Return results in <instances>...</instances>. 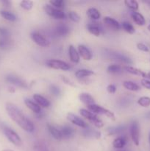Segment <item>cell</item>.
Here are the masks:
<instances>
[{"label": "cell", "instance_id": "6da1fadb", "mask_svg": "<svg viewBox=\"0 0 150 151\" xmlns=\"http://www.w3.org/2000/svg\"><path fill=\"white\" fill-rule=\"evenodd\" d=\"M5 109L8 116L19 127H21L26 132H33L35 129L34 125L17 106H15L13 103H7L6 104Z\"/></svg>", "mask_w": 150, "mask_h": 151}, {"label": "cell", "instance_id": "7a4b0ae2", "mask_svg": "<svg viewBox=\"0 0 150 151\" xmlns=\"http://www.w3.org/2000/svg\"><path fill=\"white\" fill-rule=\"evenodd\" d=\"M3 132H4V135L7 137V139L13 143L14 145L16 146H21L22 145V141L20 137L16 134L13 129L10 128L7 126H4L3 128Z\"/></svg>", "mask_w": 150, "mask_h": 151}, {"label": "cell", "instance_id": "3957f363", "mask_svg": "<svg viewBox=\"0 0 150 151\" xmlns=\"http://www.w3.org/2000/svg\"><path fill=\"white\" fill-rule=\"evenodd\" d=\"M79 112H80L81 115H82L83 117H85V119H87L88 120H89L91 123L94 124V125H95L96 127H97V128H101L103 125H104L102 121H101V119H99L95 114L92 113V112L90 111L86 110V109H82L79 110Z\"/></svg>", "mask_w": 150, "mask_h": 151}, {"label": "cell", "instance_id": "277c9868", "mask_svg": "<svg viewBox=\"0 0 150 151\" xmlns=\"http://www.w3.org/2000/svg\"><path fill=\"white\" fill-rule=\"evenodd\" d=\"M44 10H45L46 13L53 19H57V20H63V19H66V15L62 10H58L49 4H46L44 7Z\"/></svg>", "mask_w": 150, "mask_h": 151}, {"label": "cell", "instance_id": "5b68a950", "mask_svg": "<svg viewBox=\"0 0 150 151\" xmlns=\"http://www.w3.org/2000/svg\"><path fill=\"white\" fill-rule=\"evenodd\" d=\"M88 108L90 110V111H91L92 113L105 115V116H107V117L110 118V119H112L113 120H115L114 114H113L112 111H110L101 107V106H98V105L96 104H93V105H91V106H88Z\"/></svg>", "mask_w": 150, "mask_h": 151}, {"label": "cell", "instance_id": "8992f818", "mask_svg": "<svg viewBox=\"0 0 150 151\" xmlns=\"http://www.w3.org/2000/svg\"><path fill=\"white\" fill-rule=\"evenodd\" d=\"M46 65L48 67L54 69H61L66 71L70 69V66L66 62L60 60H47L46 61Z\"/></svg>", "mask_w": 150, "mask_h": 151}, {"label": "cell", "instance_id": "52a82bcc", "mask_svg": "<svg viewBox=\"0 0 150 151\" xmlns=\"http://www.w3.org/2000/svg\"><path fill=\"white\" fill-rule=\"evenodd\" d=\"M130 135L132 142L135 145H139L140 142V130L138 121H132L130 125Z\"/></svg>", "mask_w": 150, "mask_h": 151}, {"label": "cell", "instance_id": "ba28073f", "mask_svg": "<svg viewBox=\"0 0 150 151\" xmlns=\"http://www.w3.org/2000/svg\"><path fill=\"white\" fill-rule=\"evenodd\" d=\"M5 81L7 83L10 84H13V85L16 86L17 87H20V88H27V84L25 82L24 80H22L21 78H19L17 76H15L13 75H8L5 77Z\"/></svg>", "mask_w": 150, "mask_h": 151}, {"label": "cell", "instance_id": "9c48e42d", "mask_svg": "<svg viewBox=\"0 0 150 151\" xmlns=\"http://www.w3.org/2000/svg\"><path fill=\"white\" fill-rule=\"evenodd\" d=\"M31 38L32 41L38 44V46L41 47H48L50 44V42L49 40H47L44 35H41V33L38 32H33L31 33Z\"/></svg>", "mask_w": 150, "mask_h": 151}, {"label": "cell", "instance_id": "30bf717a", "mask_svg": "<svg viewBox=\"0 0 150 151\" xmlns=\"http://www.w3.org/2000/svg\"><path fill=\"white\" fill-rule=\"evenodd\" d=\"M67 119H69V122H71V123L74 124L75 125L78 127H80L82 128H86L88 127L87 123L83 120V119H81L80 117H79L76 115L72 113H69L67 114Z\"/></svg>", "mask_w": 150, "mask_h": 151}, {"label": "cell", "instance_id": "8fae6325", "mask_svg": "<svg viewBox=\"0 0 150 151\" xmlns=\"http://www.w3.org/2000/svg\"><path fill=\"white\" fill-rule=\"evenodd\" d=\"M109 56L111 59L115 60H117V61L121 62V63H126V64H132V60L129 58L127 56L124 55H122L121 53L119 52H110L109 53Z\"/></svg>", "mask_w": 150, "mask_h": 151}, {"label": "cell", "instance_id": "7c38bea8", "mask_svg": "<svg viewBox=\"0 0 150 151\" xmlns=\"http://www.w3.org/2000/svg\"><path fill=\"white\" fill-rule=\"evenodd\" d=\"M78 52L84 60H90L92 58V53L90 51L89 49L85 47V45L80 44V45L78 46Z\"/></svg>", "mask_w": 150, "mask_h": 151}, {"label": "cell", "instance_id": "4fadbf2b", "mask_svg": "<svg viewBox=\"0 0 150 151\" xmlns=\"http://www.w3.org/2000/svg\"><path fill=\"white\" fill-rule=\"evenodd\" d=\"M87 29L95 36H99L102 31L101 27L98 23H90L87 25Z\"/></svg>", "mask_w": 150, "mask_h": 151}, {"label": "cell", "instance_id": "5bb4252c", "mask_svg": "<svg viewBox=\"0 0 150 151\" xmlns=\"http://www.w3.org/2000/svg\"><path fill=\"white\" fill-rule=\"evenodd\" d=\"M60 133H61L62 138L63 139L71 138V137H73L74 133L73 128L71 126H69V125H63V126L60 128Z\"/></svg>", "mask_w": 150, "mask_h": 151}, {"label": "cell", "instance_id": "9a60e30c", "mask_svg": "<svg viewBox=\"0 0 150 151\" xmlns=\"http://www.w3.org/2000/svg\"><path fill=\"white\" fill-rule=\"evenodd\" d=\"M33 99L35 101V103H36L39 106H41V107L48 108L49 106H50V102L47 99H46L45 97L40 95V94H34Z\"/></svg>", "mask_w": 150, "mask_h": 151}, {"label": "cell", "instance_id": "2e32d148", "mask_svg": "<svg viewBox=\"0 0 150 151\" xmlns=\"http://www.w3.org/2000/svg\"><path fill=\"white\" fill-rule=\"evenodd\" d=\"M104 22L106 24L107 26H108L110 28L115 29V30H118V29L121 28V24L119 23V22L116 21V19H113V18L108 17V16L104 17Z\"/></svg>", "mask_w": 150, "mask_h": 151}, {"label": "cell", "instance_id": "e0dca14e", "mask_svg": "<svg viewBox=\"0 0 150 151\" xmlns=\"http://www.w3.org/2000/svg\"><path fill=\"white\" fill-rule=\"evenodd\" d=\"M24 103L27 108H29L32 111H33L35 114H39L41 112V106H38L35 102H33L30 99L26 98L24 100Z\"/></svg>", "mask_w": 150, "mask_h": 151}, {"label": "cell", "instance_id": "ac0fdd59", "mask_svg": "<svg viewBox=\"0 0 150 151\" xmlns=\"http://www.w3.org/2000/svg\"><path fill=\"white\" fill-rule=\"evenodd\" d=\"M69 54L70 57V60L73 63H79V55L77 50H76L73 45H69Z\"/></svg>", "mask_w": 150, "mask_h": 151}, {"label": "cell", "instance_id": "d6986e66", "mask_svg": "<svg viewBox=\"0 0 150 151\" xmlns=\"http://www.w3.org/2000/svg\"><path fill=\"white\" fill-rule=\"evenodd\" d=\"M47 128H48L49 132L50 134L52 136L53 138H54L57 140L63 139L60 129L57 128L55 126H54V125H50V124H48V125H47Z\"/></svg>", "mask_w": 150, "mask_h": 151}, {"label": "cell", "instance_id": "ffe728a7", "mask_svg": "<svg viewBox=\"0 0 150 151\" xmlns=\"http://www.w3.org/2000/svg\"><path fill=\"white\" fill-rule=\"evenodd\" d=\"M131 16H132L134 22H135L136 24L139 25V26H144L146 24L145 19H144L143 15H141V13H138V12L132 11V13H131Z\"/></svg>", "mask_w": 150, "mask_h": 151}, {"label": "cell", "instance_id": "44dd1931", "mask_svg": "<svg viewBox=\"0 0 150 151\" xmlns=\"http://www.w3.org/2000/svg\"><path fill=\"white\" fill-rule=\"evenodd\" d=\"M79 100H80V101L82 103L87 105L88 106L93 104H95L94 97L90 94H88V93H82V94H80V95H79Z\"/></svg>", "mask_w": 150, "mask_h": 151}, {"label": "cell", "instance_id": "7402d4cb", "mask_svg": "<svg viewBox=\"0 0 150 151\" xmlns=\"http://www.w3.org/2000/svg\"><path fill=\"white\" fill-rule=\"evenodd\" d=\"M82 134L86 138L99 139L101 137V133L92 129H85L82 131Z\"/></svg>", "mask_w": 150, "mask_h": 151}, {"label": "cell", "instance_id": "603a6c76", "mask_svg": "<svg viewBox=\"0 0 150 151\" xmlns=\"http://www.w3.org/2000/svg\"><path fill=\"white\" fill-rule=\"evenodd\" d=\"M124 69L125 70H126L127 72L132 74V75H138V76L143 77V78H147V75L145 73V72H143V71H141V69H137V68L132 67V66H125Z\"/></svg>", "mask_w": 150, "mask_h": 151}, {"label": "cell", "instance_id": "cb8c5ba5", "mask_svg": "<svg viewBox=\"0 0 150 151\" xmlns=\"http://www.w3.org/2000/svg\"><path fill=\"white\" fill-rule=\"evenodd\" d=\"M13 44L10 37H0V50H5L10 48Z\"/></svg>", "mask_w": 150, "mask_h": 151}, {"label": "cell", "instance_id": "d4e9b609", "mask_svg": "<svg viewBox=\"0 0 150 151\" xmlns=\"http://www.w3.org/2000/svg\"><path fill=\"white\" fill-rule=\"evenodd\" d=\"M55 31L57 35H58L59 36H66V35L69 34V28L67 25L60 24L56 27Z\"/></svg>", "mask_w": 150, "mask_h": 151}, {"label": "cell", "instance_id": "484cf974", "mask_svg": "<svg viewBox=\"0 0 150 151\" xmlns=\"http://www.w3.org/2000/svg\"><path fill=\"white\" fill-rule=\"evenodd\" d=\"M124 125H118V126L114 127H110L107 128V132H108L109 135L114 136V135H119L123 133L125 130Z\"/></svg>", "mask_w": 150, "mask_h": 151}, {"label": "cell", "instance_id": "4316f807", "mask_svg": "<svg viewBox=\"0 0 150 151\" xmlns=\"http://www.w3.org/2000/svg\"><path fill=\"white\" fill-rule=\"evenodd\" d=\"M126 143V139L124 137H120L114 139L113 142V147L118 150H122Z\"/></svg>", "mask_w": 150, "mask_h": 151}, {"label": "cell", "instance_id": "83f0119b", "mask_svg": "<svg viewBox=\"0 0 150 151\" xmlns=\"http://www.w3.org/2000/svg\"><path fill=\"white\" fill-rule=\"evenodd\" d=\"M87 15H88L90 19L94 21L98 20L101 17V14H100L99 11L97 9L94 8V7H91V8L87 10Z\"/></svg>", "mask_w": 150, "mask_h": 151}, {"label": "cell", "instance_id": "f1b7e54d", "mask_svg": "<svg viewBox=\"0 0 150 151\" xmlns=\"http://www.w3.org/2000/svg\"><path fill=\"white\" fill-rule=\"evenodd\" d=\"M94 75V72L93 71L89 70V69H79L75 72V76L77 78H84L86 77H89L91 75Z\"/></svg>", "mask_w": 150, "mask_h": 151}, {"label": "cell", "instance_id": "f546056e", "mask_svg": "<svg viewBox=\"0 0 150 151\" xmlns=\"http://www.w3.org/2000/svg\"><path fill=\"white\" fill-rule=\"evenodd\" d=\"M123 86L127 90H129V91H137L138 90H140L139 86L135 83L132 82V81H124L123 83Z\"/></svg>", "mask_w": 150, "mask_h": 151}, {"label": "cell", "instance_id": "4dcf8cb0", "mask_svg": "<svg viewBox=\"0 0 150 151\" xmlns=\"http://www.w3.org/2000/svg\"><path fill=\"white\" fill-rule=\"evenodd\" d=\"M0 16L5 20L10 21V22H15L16 20V16H15V14L7 10H1Z\"/></svg>", "mask_w": 150, "mask_h": 151}, {"label": "cell", "instance_id": "1f68e13d", "mask_svg": "<svg viewBox=\"0 0 150 151\" xmlns=\"http://www.w3.org/2000/svg\"><path fill=\"white\" fill-rule=\"evenodd\" d=\"M121 27L123 28L124 29V31H126V32L129 34H133L135 32V28L130 23L126 22H124L121 25Z\"/></svg>", "mask_w": 150, "mask_h": 151}, {"label": "cell", "instance_id": "d6a6232c", "mask_svg": "<svg viewBox=\"0 0 150 151\" xmlns=\"http://www.w3.org/2000/svg\"><path fill=\"white\" fill-rule=\"evenodd\" d=\"M124 4H126V7L133 11H135L138 9V3L134 0H126L124 1Z\"/></svg>", "mask_w": 150, "mask_h": 151}, {"label": "cell", "instance_id": "836d02e7", "mask_svg": "<svg viewBox=\"0 0 150 151\" xmlns=\"http://www.w3.org/2000/svg\"><path fill=\"white\" fill-rule=\"evenodd\" d=\"M107 70L108 73H111V74H119L122 72L121 68L119 66H118V65H115V64L109 66L108 67H107Z\"/></svg>", "mask_w": 150, "mask_h": 151}, {"label": "cell", "instance_id": "e575fe53", "mask_svg": "<svg viewBox=\"0 0 150 151\" xmlns=\"http://www.w3.org/2000/svg\"><path fill=\"white\" fill-rule=\"evenodd\" d=\"M138 105L144 108L149 107L150 106V97H142L138 99Z\"/></svg>", "mask_w": 150, "mask_h": 151}, {"label": "cell", "instance_id": "d590c367", "mask_svg": "<svg viewBox=\"0 0 150 151\" xmlns=\"http://www.w3.org/2000/svg\"><path fill=\"white\" fill-rule=\"evenodd\" d=\"M49 4L52 5V7H55L57 9H60L64 7L65 2L63 0H51L49 1Z\"/></svg>", "mask_w": 150, "mask_h": 151}, {"label": "cell", "instance_id": "8d00e7d4", "mask_svg": "<svg viewBox=\"0 0 150 151\" xmlns=\"http://www.w3.org/2000/svg\"><path fill=\"white\" fill-rule=\"evenodd\" d=\"M21 7L26 10H29L33 7V1L29 0H24L21 2Z\"/></svg>", "mask_w": 150, "mask_h": 151}, {"label": "cell", "instance_id": "74e56055", "mask_svg": "<svg viewBox=\"0 0 150 151\" xmlns=\"http://www.w3.org/2000/svg\"><path fill=\"white\" fill-rule=\"evenodd\" d=\"M69 18L70 20H71L74 22H79L80 20V17L79 15L75 11H70L69 13Z\"/></svg>", "mask_w": 150, "mask_h": 151}, {"label": "cell", "instance_id": "f35d334b", "mask_svg": "<svg viewBox=\"0 0 150 151\" xmlns=\"http://www.w3.org/2000/svg\"><path fill=\"white\" fill-rule=\"evenodd\" d=\"M50 91H51V93L53 95L56 96V97H57V96L60 94V89L54 85H51L50 86Z\"/></svg>", "mask_w": 150, "mask_h": 151}, {"label": "cell", "instance_id": "ab89813d", "mask_svg": "<svg viewBox=\"0 0 150 151\" xmlns=\"http://www.w3.org/2000/svg\"><path fill=\"white\" fill-rule=\"evenodd\" d=\"M0 37H10V31L4 27H0Z\"/></svg>", "mask_w": 150, "mask_h": 151}, {"label": "cell", "instance_id": "60d3db41", "mask_svg": "<svg viewBox=\"0 0 150 151\" xmlns=\"http://www.w3.org/2000/svg\"><path fill=\"white\" fill-rule=\"evenodd\" d=\"M137 48L139 50L143 52H149V48L146 45H145L144 44H142V43H138L137 44Z\"/></svg>", "mask_w": 150, "mask_h": 151}, {"label": "cell", "instance_id": "b9f144b4", "mask_svg": "<svg viewBox=\"0 0 150 151\" xmlns=\"http://www.w3.org/2000/svg\"><path fill=\"white\" fill-rule=\"evenodd\" d=\"M141 85L147 89L150 90V81H148L146 79H142L141 80Z\"/></svg>", "mask_w": 150, "mask_h": 151}, {"label": "cell", "instance_id": "7bdbcfd3", "mask_svg": "<svg viewBox=\"0 0 150 151\" xmlns=\"http://www.w3.org/2000/svg\"><path fill=\"white\" fill-rule=\"evenodd\" d=\"M107 90L110 94H114L116 91V86L115 85H113V84H110V85H109L107 87Z\"/></svg>", "mask_w": 150, "mask_h": 151}, {"label": "cell", "instance_id": "ee69618b", "mask_svg": "<svg viewBox=\"0 0 150 151\" xmlns=\"http://www.w3.org/2000/svg\"><path fill=\"white\" fill-rule=\"evenodd\" d=\"M1 4H2L3 5L6 7H10V5H11V2H10V1H7V0L1 1Z\"/></svg>", "mask_w": 150, "mask_h": 151}, {"label": "cell", "instance_id": "f6af8a7d", "mask_svg": "<svg viewBox=\"0 0 150 151\" xmlns=\"http://www.w3.org/2000/svg\"><path fill=\"white\" fill-rule=\"evenodd\" d=\"M145 2L146 3V4L150 7V1H145Z\"/></svg>", "mask_w": 150, "mask_h": 151}, {"label": "cell", "instance_id": "bcb514c9", "mask_svg": "<svg viewBox=\"0 0 150 151\" xmlns=\"http://www.w3.org/2000/svg\"><path fill=\"white\" fill-rule=\"evenodd\" d=\"M146 116H147V117L149 118V119H150V111L149 112L148 114H146Z\"/></svg>", "mask_w": 150, "mask_h": 151}, {"label": "cell", "instance_id": "7dc6e473", "mask_svg": "<svg viewBox=\"0 0 150 151\" xmlns=\"http://www.w3.org/2000/svg\"><path fill=\"white\" fill-rule=\"evenodd\" d=\"M147 78H150V72H149V73L147 74Z\"/></svg>", "mask_w": 150, "mask_h": 151}, {"label": "cell", "instance_id": "c3c4849f", "mask_svg": "<svg viewBox=\"0 0 150 151\" xmlns=\"http://www.w3.org/2000/svg\"><path fill=\"white\" fill-rule=\"evenodd\" d=\"M148 29L150 31V24L148 26Z\"/></svg>", "mask_w": 150, "mask_h": 151}, {"label": "cell", "instance_id": "681fc988", "mask_svg": "<svg viewBox=\"0 0 150 151\" xmlns=\"http://www.w3.org/2000/svg\"><path fill=\"white\" fill-rule=\"evenodd\" d=\"M3 151H13V150H3Z\"/></svg>", "mask_w": 150, "mask_h": 151}, {"label": "cell", "instance_id": "f907efd6", "mask_svg": "<svg viewBox=\"0 0 150 151\" xmlns=\"http://www.w3.org/2000/svg\"><path fill=\"white\" fill-rule=\"evenodd\" d=\"M149 142H150V133H149Z\"/></svg>", "mask_w": 150, "mask_h": 151}]
</instances>
